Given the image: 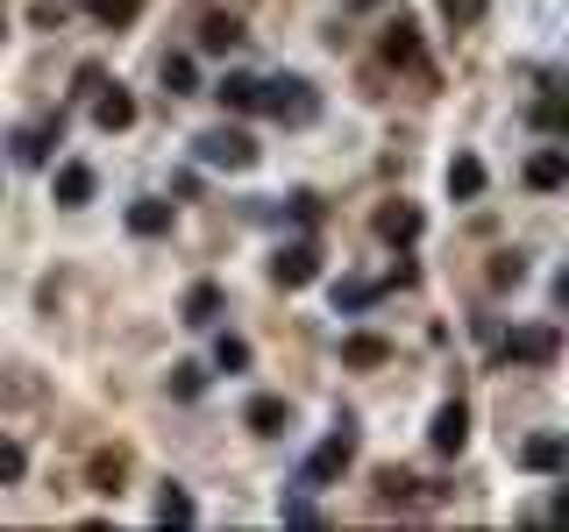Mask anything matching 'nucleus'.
<instances>
[{
  "label": "nucleus",
  "mask_w": 569,
  "mask_h": 532,
  "mask_svg": "<svg viewBox=\"0 0 569 532\" xmlns=\"http://www.w3.org/2000/svg\"><path fill=\"white\" fill-rule=\"evenodd\" d=\"M65 22V0H36V29H57Z\"/></svg>",
  "instance_id": "c9c22d12"
},
{
  "label": "nucleus",
  "mask_w": 569,
  "mask_h": 532,
  "mask_svg": "<svg viewBox=\"0 0 569 532\" xmlns=\"http://www.w3.org/2000/svg\"><path fill=\"white\" fill-rule=\"evenodd\" d=\"M499 355L505 362H527V370H548V362L562 355V327H556V319H542V327H513L499 341Z\"/></svg>",
  "instance_id": "7ed1b4c3"
},
{
  "label": "nucleus",
  "mask_w": 569,
  "mask_h": 532,
  "mask_svg": "<svg viewBox=\"0 0 569 532\" xmlns=\"http://www.w3.org/2000/svg\"><path fill=\"white\" fill-rule=\"evenodd\" d=\"M22 468H29V454L14 440H0V483H22Z\"/></svg>",
  "instance_id": "2f4dec72"
},
{
  "label": "nucleus",
  "mask_w": 569,
  "mask_h": 532,
  "mask_svg": "<svg viewBox=\"0 0 569 532\" xmlns=\"http://www.w3.org/2000/svg\"><path fill=\"white\" fill-rule=\"evenodd\" d=\"M527 185L534 192H562L569 185V149H542V157H527Z\"/></svg>",
  "instance_id": "2eb2a0df"
},
{
  "label": "nucleus",
  "mask_w": 569,
  "mask_h": 532,
  "mask_svg": "<svg viewBox=\"0 0 569 532\" xmlns=\"http://www.w3.org/2000/svg\"><path fill=\"white\" fill-rule=\"evenodd\" d=\"M243 426H249V433H284V426H292V405H284V398H249Z\"/></svg>",
  "instance_id": "6ab92c4d"
},
{
  "label": "nucleus",
  "mask_w": 569,
  "mask_h": 532,
  "mask_svg": "<svg viewBox=\"0 0 569 532\" xmlns=\"http://www.w3.org/2000/svg\"><path fill=\"white\" fill-rule=\"evenodd\" d=\"M100 86H108V71H100V65H79V71H71V93H100Z\"/></svg>",
  "instance_id": "f704fd0d"
},
{
  "label": "nucleus",
  "mask_w": 569,
  "mask_h": 532,
  "mask_svg": "<svg viewBox=\"0 0 569 532\" xmlns=\"http://www.w3.org/2000/svg\"><path fill=\"white\" fill-rule=\"evenodd\" d=\"M136 8H143V0H93V22L100 29H122V22H136Z\"/></svg>",
  "instance_id": "bb28decb"
},
{
  "label": "nucleus",
  "mask_w": 569,
  "mask_h": 532,
  "mask_svg": "<svg viewBox=\"0 0 569 532\" xmlns=\"http://www.w3.org/2000/svg\"><path fill=\"white\" fill-rule=\"evenodd\" d=\"M342 362H349V370H384V362H392V341H384V333H349V341H342Z\"/></svg>",
  "instance_id": "4468645a"
},
{
  "label": "nucleus",
  "mask_w": 569,
  "mask_h": 532,
  "mask_svg": "<svg viewBox=\"0 0 569 532\" xmlns=\"http://www.w3.org/2000/svg\"><path fill=\"white\" fill-rule=\"evenodd\" d=\"M200 390H207V370H200V362H178V370H171V398H200Z\"/></svg>",
  "instance_id": "c85d7f7f"
},
{
  "label": "nucleus",
  "mask_w": 569,
  "mask_h": 532,
  "mask_svg": "<svg viewBox=\"0 0 569 532\" xmlns=\"http://www.w3.org/2000/svg\"><path fill=\"white\" fill-rule=\"evenodd\" d=\"M378 241H392V249H413L421 241V206H406V200H392V206H378Z\"/></svg>",
  "instance_id": "1a4fd4ad"
},
{
  "label": "nucleus",
  "mask_w": 569,
  "mask_h": 532,
  "mask_svg": "<svg viewBox=\"0 0 569 532\" xmlns=\"http://www.w3.org/2000/svg\"><path fill=\"white\" fill-rule=\"evenodd\" d=\"M164 86H171V100H178V93H192V86H200L192 57H164Z\"/></svg>",
  "instance_id": "cd10ccee"
},
{
  "label": "nucleus",
  "mask_w": 569,
  "mask_h": 532,
  "mask_svg": "<svg viewBox=\"0 0 569 532\" xmlns=\"http://www.w3.org/2000/svg\"><path fill=\"white\" fill-rule=\"evenodd\" d=\"M349 462H356V419L342 412V419H335V433H327L321 448L306 454V490H321V483H335V476H342V468H349Z\"/></svg>",
  "instance_id": "f03ea898"
},
{
  "label": "nucleus",
  "mask_w": 569,
  "mask_h": 532,
  "mask_svg": "<svg viewBox=\"0 0 569 532\" xmlns=\"http://www.w3.org/2000/svg\"><path fill=\"white\" fill-rule=\"evenodd\" d=\"M214 370H249V348L235 341V333H221V341H214Z\"/></svg>",
  "instance_id": "7c9ffc66"
},
{
  "label": "nucleus",
  "mask_w": 569,
  "mask_h": 532,
  "mask_svg": "<svg viewBox=\"0 0 569 532\" xmlns=\"http://www.w3.org/2000/svg\"><path fill=\"white\" fill-rule=\"evenodd\" d=\"M356 8H378V0H356Z\"/></svg>",
  "instance_id": "e433bc0d"
},
{
  "label": "nucleus",
  "mask_w": 569,
  "mask_h": 532,
  "mask_svg": "<svg viewBox=\"0 0 569 532\" xmlns=\"http://www.w3.org/2000/svg\"><path fill=\"white\" fill-rule=\"evenodd\" d=\"M93 192H100V178L86 171V163H57V185H51V200H57V206H86Z\"/></svg>",
  "instance_id": "f8f14e48"
},
{
  "label": "nucleus",
  "mask_w": 569,
  "mask_h": 532,
  "mask_svg": "<svg viewBox=\"0 0 569 532\" xmlns=\"http://www.w3.org/2000/svg\"><path fill=\"white\" fill-rule=\"evenodd\" d=\"M0 36H8V14H0Z\"/></svg>",
  "instance_id": "4c0bfd02"
},
{
  "label": "nucleus",
  "mask_w": 569,
  "mask_h": 532,
  "mask_svg": "<svg viewBox=\"0 0 569 532\" xmlns=\"http://www.w3.org/2000/svg\"><path fill=\"white\" fill-rule=\"evenodd\" d=\"M214 100L228 106V114H257V79H249V71H228V79L214 86Z\"/></svg>",
  "instance_id": "412c9836"
},
{
  "label": "nucleus",
  "mask_w": 569,
  "mask_h": 532,
  "mask_svg": "<svg viewBox=\"0 0 569 532\" xmlns=\"http://www.w3.org/2000/svg\"><path fill=\"white\" fill-rule=\"evenodd\" d=\"M243 43H249L243 14H207L200 22V50H243Z\"/></svg>",
  "instance_id": "ddd939ff"
},
{
  "label": "nucleus",
  "mask_w": 569,
  "mask_h": 532,
  "mask_svg": "<svg viewBox=\"0 0 569 532\" xmlns=\"http://www.w3.org/2000/svg\"><path fill=\"white\" fill-rule=\"evenodd\" d=\"M562 462H569V440L562 433H534L527 448H520V468H527V476H556Z\"/></svg>",
  "instance_id": "9d476101"
},
{
  "label": "nucleus",
  "mask_w": 569,
  "mask_h": 532,
  "mask_svg": "<svg viewBox=\"0 0 569 532\" xmlns=\"http://www.w3.org/2000/svg\"><path fill=\"white\" fill-rule=\"evenodd\" d=\"M93 121H100V128H108V135L136 128V100H129L122 86H100V93H93Z\"/></svg>",
  "instance_id": "9b49d317"
},
{
  "label": "nucleus",
  "mask_w": 569,
  "mask_h": 532,
  "mask_svg": "<svg viewBox=\"0 0 569 532\" xmlns=\"http://www.w3.org/2000/svg\"><path fill=\"white\" fill-rule=\"evenodd\" d=\"M129 235H143V241L171 235V206H164V200H136V206H129Z\"/></svg>",
  "instance_id": "a211bd4d"
},
{
  "label": "nucleus",
  "mask_w": 569,
  "mask_h": 532,
  "mask_svg": "<svg viewBox=\"0 0 569 532\" xmlns=\"http://www.w3.org/2000/svg\"><path fill=\"white\" fill-rule=\"evenodd\" d=\"M284 213H292V220H306V227H313V220H321L327 206H321V192H292V206H284Z\"/></svg>",
  "instance_id": "72a5a7b5"
},
{
  "label": "nucleus",
  "mask_w": 569,
  "mask_h": 532,
  "mask_svg": "<svg viewBox=\"0 0 569 532\" xmlns=\"http://www.w3.org/2000/svg\"><path fill=\"white\" fill-rule=\"evenodd\" d=\"M442 22H448V29H470V22H484V0H442Z\"/></svg>",
  "instance_id": "c756f323"
},
{
  "label": "nucleus",
  "mask_w": 569,
  "mask_h": 532,
  "mask_svg": "<svg viewBox=\"0 0 569 532\" xmlns=\"http://www.w3.org/2000/svg\"><path fill=\"white\" fill-rule=\"evenodd\" d=\"M477 192H484V163L456 157V163H448V200H477Z\"/></svg>",
  "instance_id": "5701e85b"
},
{
  "label": "nucleus",
  "mask_w": 569,
  "mask_h": 532,
  "mask_svg": "<svg viewBox=\"0 0 569 532\" xmlns=\"http://www.w3.org/2000/svg\"><path fill=\"white\" fill-rule=\"evenodd\" d=\"M384 292H392V284H364V278H342V284H335V313H370V306H378Z\"/></svg>",
  "instance_id": "aec40b11"
},
{
  "label": "nucleus",
  "mask_w": 569,
  "mask_h": 532,
  "mask_svg": "<svg viewBox=\"0 0 569 532\" xmlns=\"http://www.w3.org/2000/svg\"><path fill=\"white\" fill-rule=\"evenodd\" d=\"M122 476H129V454H122V448H100L93 462H86V483H93L100 497H114V490H122Z\"/></svg>",
  "instance_id": "dca6fc26"
},
{
  "label": "nucleus",
  "mask_w": 569,
  "mask_h": 532,
  "mask_svg": "<svg viewBox=\"0 0 569 532\" xmlns=\"http://www.w3.org/2000/svg\"><path fill=\"white\" fill-rule=\"evenodd\" d=\"M200 511H192V497H186V483H164L157 490V525H192Z\"/></svg>",
  "instance_id": "4be33fe9"
},
{
  "label": "nucleus",
  "mask_w": 569,
  "mask_h": 532,
  "mask_svg": "<svg viewBox=\"0 0 569 532\" xmlns=\"http://www.w3.org/2000/svg\"><path fill=\"white\" fill-rule=\"evenodd\" d=\"M520 278H527V256H513V249H505V256H491V284H499V292H513Z\"/></svg>",
  "instance_id": "a878e982"
},
{
  "label": "nucleus",
  "mask_w": 569,
  "mask_h": 532,
  "mask_svg": "<svg viewBox=\"0 0 569 532\" xmlns=\"http://www.w3.org/2000/svg\"><path fill=\"white\" fill-rule=\"evenodd\" d=\"M534 128H542V135H562V128H569V100H562V93H542V100H534Z\"/></svg>",
  "instance_id": "b1692460"
},
{
  "label": "nucleus",
  "mask_w": 569,
  "mask_h": 532,
  "mask_svg": "<svg viewBox=\"0 0 569 532\" xmlns=\"http://www.w3.org/2000/svg\"><path fill=\"white\" fill-rule=\"evenodd\" d=\"M192 149H200V163H214V171H249V163H257V135L249 128H207Z\"/></svg>",
  "instance_id": "20e7f679"
},
{
  "label": "nucleus",
  "mask_w": 569,
  "mask_h": 532,
  "mask_svg": "<svg viewBox=\"0 0 569 532\" xmlns=\"http://www.w3.org/2000/svg\"><path fill=\"white\" fill-rule=\"evenodd\" d=\"M413 490H421V483H413L406 468H378V497H384V505H406Z\"/></svg>",
  "instance_id": "393cba45"
},
{
  "label": "nucleus",
  "mask_w": 569,
  "mask_h": 532,
  "mask_svg": "<svg viewBox=\"0 0 569 532\" xmlns=\"http://www.w3.org/2000/svg\"><path fill=\"white\" fill-rule=\"evenodd\" d=\"M257 106L284 128H306L313 114H321V93H313L306 79H292V71H278V79H257Z\"/></svg>",
  "instance_id": "f257e3e1"
},
{
  "label": "nucleus",
  "mask_w": 569,
  "mask_h": 532,
  "mask_svg": "<svg viewBox=\"0 0 569 532\" xmlns=\"http://www.w3.org/2000/svg\"><path fill=\"white\" fill-rule=\"evenodd\" d=\"M378 57L392 71H421V22H413V14H392L384 36H378Z\"/></svg>",
  "instance_id": "39448f33"
},
{
  "label": "nucleus",
  "mask_w": 569,
  "mask_h": 532,
  "mask_svg": "<svg viewBox=\"0 0 569 532\" xmlns=\"http://www.w3.org/2000/svg\"><path fill=\"white\" fill-rule=\"evenodd\" d=\"M271 278L284 284V292H306V284L321 278V249H313V241H292V249H278V256H271Z\"/></svg>",
  "instance_id": "423d86ee"
},
{
  "label": "nucleus",
  "mask_w": 569,
  "mask_h": 532,
  "mask_svg": "<svg viewBox=\"0 0 569 532\" xmlns=\"http://www.w3.org/2000/svg\"><path fill=\"white\" fill-rule=\"evenodd\" d=\"M278 519H284V525H321V511H313L306 497H284V505H278Z\"/></svg>",
  "instance_id": "473e14b6"
},
{
  "label": "nucleus",
  "mask_w": 569,
  "mask_h": 532,
  "mask_svg": "<svg viewBox=\"0 0 569 532\" xmlns=\"http://www.w3.org/2000/svg\"><path fill=\"white\" fill-rule=\"evenodd\" d=\"M221 306H228V298H221V284H192L186 306H178V319H186V327H214Z\"/></svg>",
  "instance_id": "f3484780"
},
{
  "label": "nucleus",
  "mask_w": 569,
  "mask_h": 532,
  "mask_svg": "<svg viewBox=\"0 0 569 532\" xmlns=\"http://www.w3.org/2000/svg\"><path fill=\"white\" fill-rule=\"evenodd\" d=\"M57 143H65V114H43V121H29V128H14V157L22 163H51Z\"/></svg>",
  "instance_id": "6e6552de"
},
{
  "label": "nucleus",
  "mask_w": 569,
  "mask_h": 532,
  "mask_svg": "<svg viewBox=\"0 0 569 532\" xmlns=\"http://www.w3.org/2000/svg\"><path fill=\"white\" fill-rule=\"evenodd\" d=\"M427 448H434V454H462V448H470V405H462V398H448L442 412H434Z\"/></svg>",
  "instance_id": "0eeeda50"
}]
</instances>
